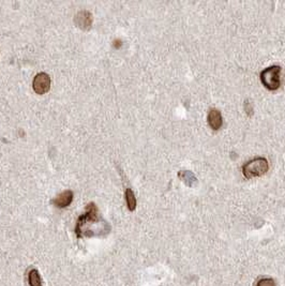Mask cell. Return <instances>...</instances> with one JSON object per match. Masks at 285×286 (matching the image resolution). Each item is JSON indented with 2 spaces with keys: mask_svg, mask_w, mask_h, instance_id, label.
<instances>
[{
  "mask_svg": "<svg viewBox=\"0 0 285 286\" xmlns=\"http://www.w3.org/2000/svg\"><path fill=\"white\" fill-rule=\"evenodd\" d=\"M110 231L111 226L99 215L94 204H89L87 211L78 218L75 226V233L78 237L107 235Z\"/></svg>",
  "mask_w": 285,
  "mask_h": 286,
  "instance_id": "1",
  "label": "cell"
},
{
  "mask_svg": "<svg viewBox=\"0 0 285 286\" xmlns=\"http://www.w3.org/2000/svg\"><path fill=\"white\" fill-rule=\"evenodd\" d=\"M268 169H269V163L265 158H255L247 162L242 166V174L243 176L251 179L254 177H260L265 175Z\"/></svg>",
  "mask_w": 285,
  "mask_h": 286,
  "instance_id": "2",
  "label": "cell"
},
{
  "mask_svg": "<svg viewBox=\"0 0 285 286\" xmlns=\"http://www.w3.org/2000/svg\"><path fill=\"white\" fill-rule=\"evenodd\" d=\"M260 81L269 90H276L281 86V67L271 65L260 72Z\"/></svg>",
  "mask_w": 285,
  "mask_h": 286,
  "instance_id": "3",
  "label": "cell"
},
{
  "mask_svg": "<svg viewBox=\"0 0 285 286\" xmlns=\"http://www.w3.org/2000/svg\"><path fill=\"white\" fill-rule=\"evenodd\" d=\"M32 87L38 94L46 93L51 88V77L46 73H39L32 81Z\"/></svg>",
  "mask_w": 285,
  "mask_h": 286,
  "instance_id": "4",
  "label": "cell"
},
{
  "mask_svg": "<svg viewBox=\"0 0 285 286\" xmlns=\"http://www.w3.org/2000/svg\"><path fill=\"white\" fill-rule=\"evenodd\" d=\"M72 200H73V192L68 190L62 192L61 194L57 196V198H55L52 203L58 208H66L70 205Z\"/></svg>",
  "mask_w": 285,
  "mask_h": 286,
  "instance_id": "5",
  "label": "cell"
},
{
  "mask_svg": "<svg viewBox=\"0 0 285 286\" xmlns=\"http://www.w3.org/2000/svg\"><path fill=\"white\" fill-rule=\"evenodd\" d=\"M208 125L213 130H219L223 125L222 115L218 110H210L208 113Z\"/></svg>",
  "mask_w": 285,
  "mask_h": 286,
  "instance_id": "6",
  "label": "cell"
},
{
  "mask_svg": "<svg viewBox=\"0 0 285 286\" xmlns=\"http://www.w3.org/2000/svg\"><path fill=\"white\" fill-rule=\"evenodd\" d=\"M76 25L81 29L90 28L92 23V16L88 11H81L75 16Z\"/></svg>",
  "mask_w": 285,
  "mask_h": 286,
  "instance_id": "7",
  "label": "cell"
},
{
  "mask_svg": "<svg viewBox=\"0 0 285 286\" xmlns=\"http://www.w3.org/2000/svg\"><path fill=\"white\" fill-rule=\"evenodd\" d=\"M179 177H180L181 180L188 185V186H194L198 183V179L195 177V175L189 170H181L179 171Z\"/></svg>",
  "mask_w": 285,
  "mask_h": 286,
  "instance_id": "8",
  "label": "cell"
},
{
  "mask_svg": "<svg viewBox=\"0 0 285 286\" xmlns=\"http://www.w3.org/2000/svg\"><path fill=\"white\" fill-rule=\"evenodd\" d=\"M28 284L30 286H42V280L37 269H31L28 272Z\"/></svg>",
  "mask_w": 285,
  "mask_h": 286,
  "instance_id": "9",
  "label": "cell"
},
{
  "mask_svg": "<svg viewBox=\"0 0 285 286\" xmlns=\"http://www.w3.org/2000/svg\"><path fill=\"white\" fill-rule=\"evenodd\" d=\"M126 199H127V205L130 210H134L136 207V199L133 191L131 189H127L126 191Z\"/></svg>",
  "mask_w": 285,
  "mask_h": 286,
  "instance_id": "10",
  "label": "cell"
},
{
  "mask_svg": "<svg viewBox=\"0 0 285 286\" xmlns=\"http://www.w3.org/2000/svg\"><path fill=\"white\" fill-rule=\"evenodd\" d=\"M256 286H276L275 282L270 279V277H264V279L259 280Z\"/></svg>",
  "mask_w": 285,
  "mask_h": 286,
  "instance_id": "11",
  "label": "cell"
}]
</instances>
